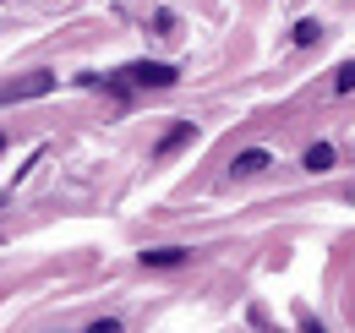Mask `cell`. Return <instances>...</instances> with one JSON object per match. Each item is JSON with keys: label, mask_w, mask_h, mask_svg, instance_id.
I'll return each instance as SVG.
<instances>
[{"label": "cell", "mask_w": 355, "mask_h": 333, "mask_svg": "<svg viewBox=\"0 0 355 333\" xmlns=\"http://www.w3.org/2000/svg\"><path fill=\"white\" fill-rule=\"evenodd\" d=\"M126 77H132L137 87H170L180 71H175V66H164V60H142V66H132Z\"/></svg>", "instance_id": "6da1fadb"}, {"label": "cell", "mask_w": 355, "mask_h": 333, "mask_svg": "<svg viewBox=\"0 0 355 333\" xmlns=\"http://www.w3.org/2000/svg\"><path fill=\"white\" fill-rule=\"evenodd\" d=\"M49 87H55V77H49V71H33L22 87H0V104H6V99H39V93H49Z\"/></svg>", "instance_id": "7a4b0ae2"}, {"label": "cell", "mask_w": 355, "mask_h": 333, "mask_svg": "<svg viewBox=\"0 0 355 333\" xmlns=\"http://www.w3.org/2000/svg\"><path fill=\"white\" fill-rule=\"evenodd\" d=\"M142 262H148V268H180L186 251H180V246H159V251H142Z\"/></svg>", "instance_id": "3957f363"}, {"label": "cell", "mask_w": 355, "mask_h": 333, "mask_svg": "<svg viewBox=\"0 0 355 333\" xmlns=\"http://www.w3.org/2000/svg\"><path fill=\"white\" fill-rule=\"evenodd\" d=\"M268 169V153L263 148H246V153H235V175H263Z\"/></svg>", "instance_id": "277c9868"}, {"label": "cell", "mask_w": 355, "mask_h": 333, "mask_svg": "<svg viewBox=\"0 0 355 333\" xmlns=\"http://www.w3.org/2000/svg\"><path fill=\"white\" fill-rule=\"evenodd\" d=\"M186 142H191V121H180L175 131H170V137H164V142H159V159H170V153H180V148H186Z\"/></svg>", "instance_id": "5b68a950"}, {"label": "cell", "mask_w": 355, "mask_h": 333, "mask_svg": "<svg viewBox=\"0 0 355 333\" xmlns=\"http://www.w3.org/2000/svg\"><path fill=\"white\" fill-rule=\"evenodd\" d=\"M306 169H311V175H322V169H334V148H328V142H317V148H306Z\"/></svg>", "instance_id": "8992f818"}, {"label": "cell", "mask_w": 355, "mask_h": 333, "mask_svg": "<svg viewBox=\"0 0 355 333\" xmlns=\"http://www.w3.org/2000/svg\"><path fill=\"white\" fill-rule=\"evenodd\" d=\"M334 87H339V93H355V60H345V66L334 71Z\"/></svg>", "instance_id": "52a82bcc"}, {"label": "cell", "mask_w": 355, "mask_h": 333, "mask_svg": "<svg viewBox=\"0 0 355 333\" xmlns=\"http://www.w3.org/2000/svg\"><path fill=\"white\" fill-rule=\"evenodd\" d=\"M322 39V28H317V22H301V28H295V44H317Z\"/></svg>", "instance_id": "ba28073f"}, {"label": "cell", "mask_w": 355, "mask_h": 333, "mask_svg": "<svg viewBox=\"0 0 355 333\" xmlns=\"http://www.w3.org/2000/svg\"><path fill=\"white\" fill-rule=\"evenodd\" d=\"M153 28H159V39H175V17H170V11H159V17H153Z\"/></svg>", "instance_id": "9c48e42d"}, {"label": "cell", "mask_w": 355, "mask_h": 333, "mask_svg": "<svg viewBox=\"0 0 355 333\" xmlns=\"http://www.w3.org/2000/svg\"><path fill=\"white\" fill-rule=\"evenodd\" d=\"M0 148H6V142H0Z\"/></svg>", "instance_id": "30bf717a"}]
</instances>
